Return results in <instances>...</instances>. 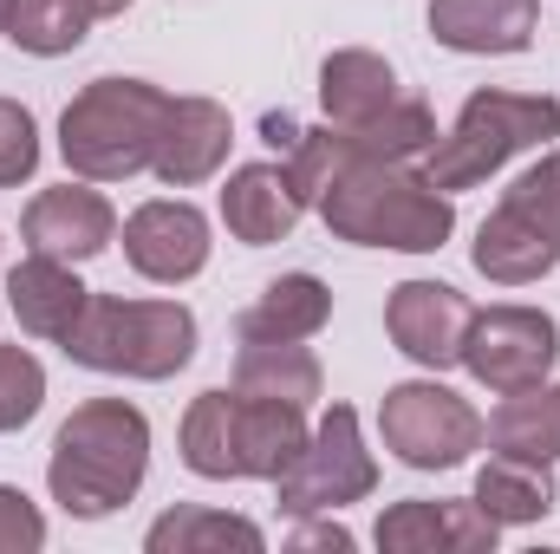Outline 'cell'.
<instances>
[{"mask_svg":"<svg viewBox=\"0 0 560 554\" xmlns=\"http://www.w3.org/2000/svg\"><path fill=\"white\" fill-rule=\"evenodd\" d=\"M326 216V229L339 242L359 249H398V255H430L450 242L456 209L450 189H436L430 176L405 163H378V157H352L313 203Z\"/></svg>","mask_w":560,"mask_h":554,"instance_id":"1","label":"cell"},{"mask_svg":"<svg viewBox=\"0 0 560 554\" xmlns=\"http://www.w3.org/2000/svg\"><path fill=\"white\" fill-rule=\"evenodd\" d=\"M143 470H150V424L138 405L125 399H92L59 424L52 437V463H46V483H52V503L79 522H98L112 509H125L143 489Z\"/></svg>","mask_w":560,"mask_h":554,"instance_id":"2","label":"cell"},{"mask_svg":"<svg viewBox=\"0 0 560 554\" xmlns=\"http://www.w3.org/2000/svg\"><path fill=\"white\" fill-rule=\"evenodd\" d=\"M170 105L176 99L150 79H92L59 118V157L85 183H125L156 163Z\"/></svg>","mask_w":560,"mask_h":554,"instance_id":"3","label":"cell"},{"mask_svg":"<svg viewBox=\"0 0 560 554\" xmlns=\"http://www.w3.org/2000/svg\"><path fill=\"white\" fill-rule=\"evenodd\" d=\"M59 346H66L72 366L112 372V379H176L196 359V313L176 307V300L92 293Z\"/></svg>","mask_w":560,"mask_h":554,"instance_id":"4","label":"cell"},{"mask_svg":"<svg viewBox=\"0 0 560 554\" xmlns=\"http://www.w3.org/2000/svg\"><path fill=\"white\" fill-rule=\"evenodd\" d=\"M560 138V99L548 92H476L456 125L423 150V176L436 189H469L489 183L509 157Z\"/></svg>","mask_w":560,"mask_h":554,"instance_id":"5","label":"cell"},{"mask_svg":"<svg viewBox=\"0 0 560 554\" xmlns=\"http://www.w3.org/2000/svg\"><path fill=\"white\" fill-rule=\"evenodd\" d=\"M378 489V463L359 437V412L332 405L319 417V430L306 437V450L275 476V496L287 516H319V509H346L359 496Z\"/></svg>","mask_w":560,"mask_h":554,"instance_id":"6","label":"cell"},{"mask_svg":"<svg viewBox=\"0 0 560 554\" xmlns=\"http://www.w3.org/2000/svg\"><path fill=\"white\" fill-rule=\"evenodd\" d=\"M378 430H385V450L411 470H456V463H469V450H482L476 405L436 379L392 385L378 405Z\"/></svg>","mask_w":560,"mask_h":554,"instance_id":"7","label":"cell"},{"mask_svg":"<svg viewBox=\"0 0 560 554\" xmlns=\"http://www.w3.org/2000/svg\"><path fill=\"white\" fill-rule=\"evenodd\" d=\"M560 359V326L541 307H489L469 320L463 333V366L489 385V392H522L541 385Z\"/></svg>","mask_w":560,"mask_h":554,"instance_id":"8","label":"cell"},{"mask_svg":"<svg viewBox=\"0 0 560 554\" xmlns=\"http://www.w3.org/2000/svg\"><path fill=\"white\" fill-rule=\"evenodd\" d=\"M125 262L138 268L143 280H196L209 268V216L183 196L170 203H143L138 216L125 222Z\"/></svg>","mask_w":560,"mask_h":554,"instance_id":"9","label":"cell"},{"mask_svg":"<svg viewBox=\"0 0 560 554\" xmlns=\"http://www.w3.org/2000/svg\"><path fill=\"white\" fill-rule=\"evenodd\" d=\"M469 320H476V307L456 287H443V280H405V287H392V307H385V326H392L398 353L430 366V372L463 366Z\"/></svg>","mask_w":560,"mask_h":554,"instance_id":"10","label":"cell"},{"mask_svg":"<svg viewBox=\"0 0 560 554\" xmlns=\"http://www.w3.org/2000/svg\"><path fill=\"white\" fill-rule=\"evenodd\" d=\"M26 249L33 255H52V262H92V255H105L112 249V235H118V209L98 196V189H72V183H59V189H39L33 203H26Z\"/></svg>","mask_w":560,"mask_h":554,"instance_id":"11","label":"cell"},{"mask_svg":"<svg viewBox=\"0 0 560 554\" xmlns=\"http://www.w3.org/2000/svg\"><path fill=\"white\" fill-rule=\"evenodd\" d=\"M495 522L469 503H392L372 529V542L385 554H489L495 549Z\"/></svg>","mask_w":560,"mask_h":554,"instance_id":"12","label":"cell"},{"mask_svg":"<svg viewBox=\"0 0 560 554\" xmlns=\"http://www.w3.org/2000/svg\"><path fill=\"white\" fill-rule=\"evenodd\" d=\"M229 143H235V125L215 99H176L170 118H163V138H156V176L170 189H196L209 183L222 163H229Z\"/></svg>","mask_w":560,"mask_h":554,"instance_id":"13","label":"cell"},{"mask_svg":"<svg viewBox=\"0 0 560 554\" xmlns=\"http://www.w3.org/2000/svg\"><path fill=\"white\" fill-rule=\"evenodd\" d=\"M300 209H306V196H300V183H293L287 163H242L229 176V189H222V222L248 249L287 242L293 222H300Z\"/></svg>","mask_w":560,"mask_h":554,"instance_id":"14","label":"cell"},{"mask_svg":"<svg viewBox=\"0 0 560 554\" xmlns=\"http://www.w3.org/2000/svg\"><path fill=\"white\" fill-rule=\"evenodd\" d=\"M541 0H430V39L450 53H522Z\"/></svg>","mask_w":560,"mask_h":554,"instance_id":"15","label":"cell"},{"mask_svg":"<svg viewBox=\"0 0 560 554\" xmlns=\"http://www.w3.org/2000/svg\"><path fill=\"white\" fill-rule=\"evenodd\" d=\"M85 300H92V287L72 275V262H52V255H26L7 275V307L33 339H66L72 320L85 313Z\"/></svg>","mask_w":560,"mask_h":554,"instance_id":"16","label":"cell"},{"mask_svg":"<svg viewBox=\"0 0 560 554\" xmlns=\"http://www.w3.org/2000/svg\"><path fill=\"white\" fill-rule=\"evenodd\" d=\"M469 255H476V275H489L495 287H528V280L555 275L560 242L502 203V209L476 229V249H469Z\"/></svg>","mask_w":560,"mask_h":554,"instance_id":"17","label":"cell"},{"mask_svg":"<svg viewBox=\"0 0 560 554\" xmlns=\"http://www.w3.org/2000/svg\"><path fill=\"white\" fill-rule=\"evenodd\" d=\"M560 503L555 470L535 463V457H509L495 450L482 470H476V509L495 522V529H522V522H541Z\"/></svg>","mask_w":560,"mask_h":554,"instance_id":"18","label":"cell"},{"mask_svg":"<svg viewBox=\"0 0 560 554\" xmlns=\"http://www.w3.org/2000/svg\"><path fill=\"white\" fill-rule=\"evenodd\" d=\"M398 99V72L378 59V53H365V46H346V53H332L326 66H319V105H326V125H365V118H378L385 105Z\"/></svg>","mask_w":560,"mask_h":554,"instance_id":"19","label":"cell"},{"mask_svg":"<svg viewBox=\"0 0 560 554\" xmlns=\"http://www.w3.org/2000/svg\"><path fill=\"white\" fill-rule=\"evenodd\" d=\"M235 392L242 399H280V405H313L319 399V359L306 353V339H242Z\"/></svg>","mask_w":560,"mask_h":554,"instance_id":"20","label":"cell"},{"mask_svg":"<svg viewBox=\"0 0 560 554\" xmlns=\"http://www.w3.org/2000/svg\"><path fill=\"white\" fill-rule=\"evenodd\" d=\"M332 320V287L319 275H280L242 313V339H313Z\"/></svg>","mask_w":560,"mask_h":554,"instance_id":"21","label":"cell"},{"mask_svg":"<svg viewBox=\"0 0 560 554\" xmlns=\"http://www.w3.org/2000/svg\"><path fill=\"white\" fill-rule=\"evenodd\" d=\"M183 463L209 483L242 476V392H202L183 417Z\"/></svg>","mask_w":560,"mask_h":554,"instance_id":"22","label":"cell"},{"mask_svg":"<svg viewBox=\"0 0 560 554\" xmlns=\"http://www.w3.org/2000/svg\"><path fill=\"white\" fill-rule=\"evenodd\" d=\"M489 443L509 457H535V463H560V385H522L502 392V412L489 417Z\"/></svg>","mask_w":560,"mask_h":554,"instance_id":"23","label":"cell"},{"mask_svg":"<svg viewBox=\"0 0 560 554\" xmlns=\"http://www.w3.org/2000/svg\"><path fill=\"white\" fill-rule=\"evenodd\" d=\"M306 405H280V399H242V476L275 483L280 470L306 450Z\"/></svg>","mask_w":560,"mask_h":554,"instance_id":"24","label":"cell"},{"mask_svg":"<svg viewBox=\"0 0 560 554\" xmlns=\"http://www.w3.org/2000/svg\"><path fill=\"white\" fill-rule=\"evenodd\" d=\"M143 549H150V554H202V549L261 554V549H268V535H261L248 516H222V509H196V503H183V509H170V516H156V522H150Z\"/></svg>","mask_w":560,"mask_h":554,"instance_id":"25","label":"cell"},{"mask_svg":"<svg viewBox=\"0 0 560 554\" xmlns=\"http://www.w3.org/2000/svg\"><path fill=\"white\" fill-rule=\"evenodd\" d=\"M339 131V143H346V157H378V163H411V157H423L430 143H436V118H430V105L423 99H392L378 118H365V125H332Z\"/></svg>","mask_w":560,"mask_h":554,"instance_id":"26","label":"cell"},{"mask_svg":"<svg viewBox=\"0 0 560 554\" xmlns=\"http://www.w3.org/2000/svg\"><path fill=\"white\" fill-rule=\"evenodd\" d=\"M92 0H13L7 13V39L33 59H59V53H79L85 33H92Z\"/></svg>","mask_w":560,"mask_h":554,"instance_id":"27","label":"cell"},{"mask_svg":"<svg viewBox=\"0 0 560 554\" xmlns=\"http://www.w3.org/2000/svg\"><path fill=\"white\" fill-rule=\"evenodd\" d=\"M39 405H46V366L26 346H0V430L33 424Z\"/></svg>","mask_w":560,"mask_h":554,"instance_id":"28","label":"cell"},{"mask_svg":"<svg viewBox=\"0 0 560 554\" xmlns=\"http://www.w3.org/2000/svg\"><path fill=\"white\" fill-rule=\"evenodd\" d=\"M502 203L560 242V157H541L535 170H522V176L509 183V196H502Z\"/></svg>","mask_w":560,"mask_h":554,"instance_id":"29","label":"cell"},{"mask_svg":"<svg viewBox=\"0 0 560 554\" xmlns=\"http://www.w3.org/2000/svg\"><path fill=\"white\" fill-rule=\"evenodd\" d=\"M33 170H39V125H33L26 105L0 99V189L26 183Z\"/></svg>","mask_w":560,"mask_h":554,"instance_id":"30","label":"cell"},{"mask_svg":"<svg viewBox=\"0 0 560 554\" xmlns=\"http://www.w3.org/2000/svg\"><path fill=\"white\" fill-rule=\"evenodd\" d=\"M46 549V516L26 503V489L0 483V554H33Z\"/></svg>","mask_w":560,"mask_h":554,"instance_id":"31","label":"cell"},{"mask_svg":"<svg viewBox=\"0 0 560 554\" xmlns=\"http://www.w3.org/2000/svg\"><path fill=\"white\" fill-rule=\"evenodd\" d=\"M293 549H352V529H339V522H319V529H300L293 535Z\"/></svg>","mask_w":560,"mask_h":554,"instance_id":"32","label":"cell"},{"mask_svg":"<svg viewBox=\"0 0 560 554\" xmlns=\"http://www.w3.org/2000/svg\"><path fill=\"white\" fill-rule=\"evenodd\" d=\"M125 7H131V0H92V13H98V20H112V13H125Z\"/></svg>","mask_w":560,"mask_h":554,"instance_id":"33","label":"cell"},{"mask_svg":"<svg viewBox=\"0 0 560 554\" xmlns=\"http://www.w3.org/2000/svg\"><path fill=\"white\" fill-rule=\"evenodd\" d=\"M7 13H13V0H0V33H7Z\"/></svg>","mask_w":560,"mask_h":554,"instance_id":"34","label":"cell"}]
</instances>
